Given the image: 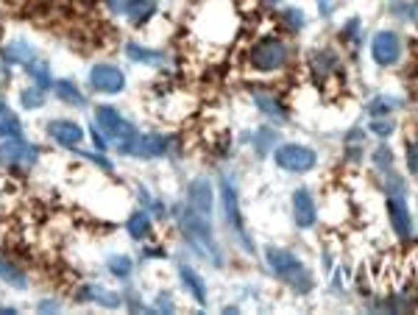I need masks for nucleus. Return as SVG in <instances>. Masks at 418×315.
<instances>
[{
	"label": "nucleus",
	"instance_id": "obj_27",
	"mask_svg": "<svg viewBox=\"0 0 418 315\" xmlns=\"http://www.w3.org/2000/svg\"><path fill=\"white\" fill-rule=\"evenodd\" d=\"M26 70H28V76L36 81V86H42V89L54 86V81H51V73H48V64H45V61H28Z\"/></svg>",
	"mask_w": 418,
	"mask_h": 315
},
{
	"label": "nucleus",
	"instance_id": "obj_15",
	"mask_svg": "<svg viewBox=\"0 0 418 315\" xmlns=\"http://www.w3.org/2000/svg\"><path fill=\"white\" fill-rule=\"evenodd\" d=\"M48 134L64 148H76L84 140V129L73 120H54L48 123Z\"/></svg>",
	"mask_w": 418,
	"mask_h": 315
},
{
	"label": "nucleus",
	"instance_id": "obj_2",
	"mask_svg": "<svg viewBox=\"0 0 418 315\" xmlns=\"http://www.w3.org/2000/svg\"><path fill=\"white\" fill-rule=\"evenodd\" d=\"M234 26H237L234 9H232L229 3H221V0L204 6V11H201L198 20H195V31H198L206 42H212V45H223L226 39H232V36H234Z\"/></svg>",
	"mask_w": 418,
	"mask_h": 315
},
{
	"label": "nucleus",
	"instance_id": "obj_10",
	"mask_svg": "<svg viewBox=\"0 0 418 315\" xmlns=\"http://www.w3.org/2000/svg\"><path fill=\"white\" fill-rule=\"evenodd\" d=\"M0 162L3 165H34L36 162V148L28 145L20 137H9L0 145Z\"/></svg>",
	"mask_w": 418,
	"mask_h": 315
},
{
	"label": "nucleus",
	"instance_id": "obj_8",
	"mask_svg": "<svg viewBox=\"0 0 418 315\" xmlns=\"http://www.w3.org/2000/svg\"><path fill=\"white\" fill-rule=\"evenodd\" d=\"M371 56L379 67H390L402 59V39L393 31H379L371 39Z\"/></svg>",
	"mask_w": 418,
	"mask_h": 315
},
{
	"label": "nucleus",
	"instance_id": "obj_22",
	"mask_svg": "<svg viewBox=\"0 0 418 315\" xmlns=\"http://www.w3.org/2000/svg\"><path fill=\"white\" fill-rule=\"evenodd\" d=\"M0 279L9 282L11 287H17V290H23V287L28 285L26 274H23L11 259H6V257H0Z\"/></svg>",
	"mask_w": 418,
	"mask_h": 315
},
{
	"label": "nucleus",
	"instance_id": "obj_1",
	"mask_svg": "<svg viewBox=\"0 0 418 315\" xmlns=\"http://www.w3.org/2000/svg\"><path fill=\"white\" fill-rule=\"evenodd\" d=\"M179 224H181V231L187 234V240L193 243L195 249L209 259L212 265H218V268H221L223 254H221V249H218L215 234H212L209 218H206V215H201V212H195L193 206H187V209H179Z\"/></svg>",
	"mask_w": 418,
	"mask_h": 315
},
{
	"label": "nucleus",
	"instance_id": "obj_28",
	"mask_svg": "<svg viewBox=\"0 0 418 315\" xmlns=\"http://www.w3.org/2000/svg\"><path fill=\"white\" fill-rule=\"evenodd\" d=\"M20 101H23L26 109H39V106L45 104V89L36 84L28 86V89H23V98H20Z\"/></svg>",
	"mask_w": 418,
	"mask_h": 315
},
{
	"label": "nucleus",
	"instance_id": "obj_23",
	"mask_svg": "<svg viewBox=\"0 0 418 315\" xmlns=\"http://www.w3.org/2000/svg\"><path fill=\"white\" fill-rule=\"evenodd\" d=\"M126 56L131 59V61H139V64H159L165 54H159V51H151V48H142L137 42H129L126 45Z\"/></svg>",
	"mask_w": 418,
	"mask_h": 315
},
{
	"label": "nucleus",
	"instance_id": "obj_30",
	"mask_svg": "<svg viewBox=\"0 0 418 315\" xmlns=\"http://www.w3.org/2000/svg\"><path fill=\"white\" fill-rule=\"evenodd\" d=\"M282 23H284L287 29L299 31L304 26V14H302L299 9H284V11H282Z\"/></svg>",
	"mask_w": 418,
	"mask_h": 315
},
{
	"label": "nucleus",
	"instance_id": "obj_11",
	"mask_svg": "<svg viewBox=\"0 0 418 315\" xmlns=\"http://www.w3.org/2000/svg\"><path fill=\"white\" fill-rule=\"evenodd\" d=\"M187 206H193L195 212H201V215H212V184H209V179H204V176H198L190 181V187H187Z\"/></svg>",
	"mask_w": 418,
	"mask_h": 315
},
{
	"label": "nucleus",
	"instance_id": "obj_14",
	"mask_svg": "<svg viewBox=\"0 0 418 315\" xmlns=\"http://www.w3.org/2000/svg\"><path fill=\"white\" fill-rule=\"evenodd\" d=\"M167 151V137L165 134H137V140L131 143V156L137 159H156Z\"/></svg>",
	"mask_w": 418,
	"mask_h": 315
},
{
	"label": "nucleus",
	"instance_id": "obj_34",
	"mask_svg": "<svg viewBox=\"0 0 418 315\" xmlns=\"http://www.w3.org/2000/svg\"><path fill=\"white\" fill-rule=\"evenodd\" d=\"M371 131H374V134H377V137H388L390 131H393V123H385V120H374V123H371Z\"/></svg>",
	"mask_w": 418,
	"mask_h": 315
},
{
	"label": "nucleus",
	"instance_id": "obj_7",
	"mask_svg": "<svg viewBox=\"0 0 418 315\" xmlns=\"http://www.w3.org/2000/svg\"><path fill=\"white\" fill-rule=\"evenodd\" d=\"M274 159H277L279 168H284V171L290 173H307L315 168V162H318V156H315V151L312 148H307V145H282L274 151Z\"/></svg>",
	"mask_w": 418,
	"mask_h": 315
},
{
	"label": "nucleus",
	"instance_id": "obj_18",
	"mask_svg": "<svg viewBox=\"0 0 418 315\" xmlns=\"http://www.w3.org/2000/svg\"><path fill=\"white\" fill-rule=\"evenodd\" d=\"M179 276H181V282L187 287V293L193 296L198 304H206V287H204V279L195 274L190 265H181L179 268Z\"/></svg>",
	"mask_w": 418,
	"mask_h": 315
},
{
	"label": "nucleus",
	"instance_id": "obj_38",
	"mask_svg": "<svg viewBox=\"0 0 418 315\" xmlns=\"http://www.w3.org/2000/svg\"><path fill=\"white\" fill-rule=\"evenodd\" d=\"M156 307H159V310H173V301H170L167 296H159V301H156Z\"/></svg>",
	"mask_w": 418,
	"mask_h": 315
},
{
	"label": "nucleus",
	"instance_id": "obj_20",
	"mask_svg": "<svg viewBox=\"0 0 418 315\" xmlns=\"http://www.w3.org/2000/svg\"><path fill=\"white\" fill-rule=\"evenodd\" d=\"M154 11H156V3H154V0H131V3H129V9H126V14H129L131 26H142V23H148V20L154 17Z\"/></svg>",
	"mask_w": 418,
	"mask_h": 315
},
{
	"label": "nucleus",
	"instance_id": "obj_16",
	"mask_svg": "<svg viewBox=\"0 0 418 315\" xmlns=\"http://www.w3.org/2000/svg\"><path fill=\"white\" fill-rule=\"evenodd\" d=\"M309 67H312V73H315L318 81H327L332 73L340 70V59L334 56L332 51H315L309 56Z\"/></svg>",
	"mask_w": 418,
	"mask_h": 315
},
{
	"label": "nucleus",
	"instance_id": "obj_17",
	"mask_svg": "<svg viewBox=\"0 0 418 315\" xmlns=\"http://www.w3.org/2000/svg\"><path fill=\"white\" fill-rule=\"evenodd\" d=\"M251 95H254V104H257L268 117H277V120H284V117H287L284 115V106L279 104L274 92H268V89H262V86H254Z\"/></svg>",
	"mask_w": 418,
	"mask_h": 315
},
{
	"label": "nucleus",
	"instance_id": "obj_24",
	"mask_svg": "<svg viewBox=\"0 0 418 315\" xmlns=\"http://www.w3.org/2000/svg\"><path fill=\"white\" fill-rule=\"evenodd\" d=\"M79 299H81V301H98V304H104V307H117V304H120V299H117L114 293H106V287H81Z\"/></svg>",
	"mask_w": 418,
	"mask_h": 315
},
{
	"label": "nucleus",
	"instance_id": "obj_26",
	"mask_svg": "<svg viewBox=\"0 0 418 315\" xmlns=\"http://www.w3.org/2000/svg\"><path fill=\"white\" fill-rule=\"evenodd\" d=\"M126 229H129V234H131L134 240H145V237L151 234V215H148V212H134V215L129 218Z\"/></svg>",
	"mask_w": 418,
	"mask_h": 315
},
{
	"label": "nucleus",
	"instance_id": "obj_9",
	"mask_svg": "<svg viewBox=\"0 0 418 315\" xmlns=\"http://www.w3.org/2000/svg\"><path fill=\"white\" fill-rule=\"evenodd\" d=\"M89 84L95 86L98 92L117 95V92H123V86H126V76H123L114 64H95V67L89 70Z\"/></svg>",
	"mask_w": 418,
	"mask_h": 315
},
{
	"label": "nucleus",
	"instance_id": "obj_36",
	"mask_svg": "<svg viewBox=\"0 0 418 315\" xmlns=\"http://www.w3.org/2000/svg\"><path fill=\"white\" fill-rule=\"evenodd\" d=\"M271 140H274V134H271V131H268V129H262V131H259V134H257V151H259V154H262V151H265V145L271 143Z\"/></svg>",
	"mask_w": 418,
	"mask_h": 315
},
{
	"label": "nucleus",
	"instance_id": "obj_4",
	"mask_svg": "<svg viewBox=\"0 0 418 315\" xmlns=\"http://www.w3.org/2000/svg\"><path fill=\"white\" fill-rule=\"evenodd\" d=\"M290 59V48L284 39L279 36H262L254 42L249 54V67L254 73H279L287 67Z\"/></svg>",
	"mask_w": 418,
	"mask_h": 315
},
{
	"label": "nucleus",
	"instance_id": "obj_31",
	"mask_svg": "<svg viewBox=\"0 0 418 315\" xmlns=\"http://www.w3.org/2000/svg\"><path fill=\"white\" fill-rule=\"evenodd\" d=\"M390 106H393V104H390L388 98H377V101L368 104V112H371V117H382L390 112Z\"/></svg>",
	"mask_w": 418,
	"mask_h": 315
},
{
	"label": "nucleus",
	"instance_id": "obj_33",
	"mask_svg": "<svg viewBox=\"0 0 418 315\" xmlns=\"http://www.w3.org/2000/svg\"><path fill=\"white\" fill-rule=\"evenodd\" d=\"M374 162H377V168H390V162H393V154H390V148H377V154H374Z\"/></svg>",
	"mask_w": 418,
	"mask_h": 315
},
{
	"label": "nucleus",
	"instance_id": "obj_29",
	"mask_svg": "<svg viewBox=\"0 0 418 315\" xmlns=\"http://www.w3.org/2000/svg\"><path fill=\"white\" fill-rule=\"evenodd\" d=\"M109 271L111 276H117V279H129L131 276V259L129 257H109Z\"/></svg>",
	"mask_w": 418,
	"mask_h": 315
},
{
	"label": "nucleus",
	"instance_id": "obj_5",
	"mask_svg": "<svg viewBox=\"0 0 418 315\" xmlns=\"http://www.w3.org/2000/svg\"><path fill=\"white\" fill-rule=\"evenodd\" d=\"M95 126L111 137L117 148H120V154H129L131 151V143L137 140V131H134V126L129 123V120H123L117 109H111V106H98L95 109Z\"/></svg>",
	"mask_w": 418,
	"mask_h": 315
},
{
	"label": "nucleus",
	"instance_id": "obj_35",
	"mask_svg": "<svg viewBox=\"0 0 418 315\" xmlns=\"http://www.w3.org/2000/svg\"><path fill=\"white\" fill-rule=\"evenodd\" d=\"M357 31H360V20H349V26L340 31V36L349 42V39H354V36H357Z\"/></svg>",
	"mask_w": 418,
	"mask_h": 315
},
{
	"label": "nucleus",
	"instance_id": "obj_32",
	"mask_svg": "<svg viewBox=\"0 0 418 315\" xmlns=\"http://www.w3.org/2000/svg\"><path fill=\"white\" fill-rule=\"evenodd\" d=\"M407 171L418 176V140L407 143Z\"/></svg>",
	"mask_w": 418,
	"mask_h": 315
},
{
	"label": "nucleus",
	"instance_id": "obj_25",
	"mask_svg": "<svg viewBox=\"0 0 418 315\" xmlns=\"http://www.w3.org/2000/svg\"><path fill=\"white\" fill-rule=\"evenodd\" d=\"M3 59L9 61V64H28L31 59H34V45H28V42H11V45H6V51H3Z\"/></svg>",
	"mask_w": 418,
	"mask_h": 315
},
{
	"label": "nucleus",
	"instance_id": "obj_19",
	"mask_svg": "<svg viewBox=\"0 0 418 315\" xmlns=\"http://www.w3.org/2000/svg\"><path fill=\"white\" fill-rule=\"evenodd\" d=\"M54 92H56V98L64 101L67 106H84V104H86V98L79 92V86L73 84V81H67V79L54 81Z\"/></svg>",
	"mask_w": 418,
	"mask_h": 315
},
{
	"label": "nucleus",
	"instance_id": "obj_12",
	"mask_svg": "<svg viewBox=\"0 0 418 315\" xmlns=\"http://www.w3.org/2000/svg\"><path fill=\"white\" fill-rule=\"evenodd\" d=\"M388 218H390V226L393 231L404 240L413 234V218H410V206L399 196H388Z\"/></svg>",
	"mask_w": 418,
	"mask_h": 315
},
{
	"label": "nucleus",
	"instance_id": "obj_21",
	"mask_svg": "<svg viewBox=\"0 0 418 315\" xmlns=\"http://www.w3.org/2000/svg\"><path fill=\"white\" fill-rule=\"evenodd\" d=\"M20 134H23V126H20L17 115L0 101V137L9 140V137H20Z\"/></svg>",
	"mask_w": 418,
	"mask_h": 315
},
{
	"label": "nucleus",
	"instance_id": "obj_37",
	"mask_svg": "<svg viewBox=\"0 0 418 315\" xmlns=\"http://www.w3.org/2000/svg\"><path fill=\"white\" fill-rule=\"evenodd\" d=\"M129 3H131V0H106V6H109V9H111V11H114V14H120V11L126 14V9H129Z\"/></svg>",
	"mask_w": 418,
	"mask_h": 315
},
{
	"label": "nucleus",
	"instance_id": "obj_3",
	"mask_svg": "<svg viewBox=\"0 0 418 315\" xmlns=\"http://www.w3.org/2000/svg\"><path fill=\"white\" fill-rule=\"evenodd\" d=\"M265 259L271 265V271L277 274L284 285H290L296 293H309L312 290V276L304 268V262L299 257H293L290 251L279 249V246H268L265 249Z\"/></svg>",
	"mask_w": 418,
	"mask_h": 315
},
{
	"label": "nucleus",
	"instance_id": "obj_6",
	"mask_svg": "<svg viewBox=\"0 0 418 315\" xmlns=\"http://www.w3.org/2000/svg\"><path fill=\"white\" fill-rule=\"evenodd\" d=\"M221 196H223V209H226V221L229 226L237 231V237L243 240V249L246 251H254L249 234H246V224H243V215H240V201H237V187L232 181V176H223L221 181Z\"/></svg>",
	"mask_w": 418,
	"mask_h": 315
},
{
	"label": "nucleus",
	"instance_id": "obj_13",
	"mask_svg": "<svg viewBox=\"0 0 418 315\" xmlns=\"http://www.w3.org/2000/svg\"><path fill=\"white\" fill-rule=\"evenodd\" d=\"M293 218H296L299 229H312L315 226L318 209H315V201L309 196V190H304V187L293 193Z\"/></svg>",
	"mask_w": 418,
	"mask_h": 315
}]
</instances>
